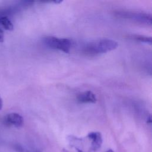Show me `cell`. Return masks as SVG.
I'll return each instance as SVG.
<instances>
[{"mask_svg":"<svg viewBox=\"0 0 152 152\" xmlns=\"http://www.w3.org/2000/svg\"><path fill=\"white\" fill-rule=\"evenodd\" d=\"M131 37H132V39H134L137 41L141 42L148 43L150 45L151 44V37L135 34V35H132Z\"/></svg>","mask_w":152,"mask_h":152,"instance_id":"obj_8","label":"cell"},{"mask_svg":"<svg viewBox=\"0 0 152 152\" xmlns=\"http://www.w3.org/2000/svg\"><path fill=\"white\" fill-rule=\"evenodd\" d=\"M0 23L5 29L12 31L14 29V26L10 19L7 17H2L0 18Z\"/></svg>","mask_w":152,"mask_h":152,"instance_id":"obj_7","label":"cell"},{"mask_svg":"<svg viewBox=\"0 0 152 152\" xmlns=\"http://www.w3.org/2000/svg\"><path fill=\"white\" fill-rule=\"evenodd\" d=\"M2 100L0 96V110L2 109Z\"/></svg>","mask_w":152,"mask_h":152,"instance_id":"obj_10","label":"cell"},{"mask_svg":"<svg viewBox=\"0 0 152 152\" xmlns=\"http://www.w3.org/2000/svg\"><path fill=\"white\" fill-rule=\"evenodd\" d=\"M4 123L8 126H14L15 127H21L24 123L22 116L17 113H11L7 114L4 118Z\"/></svg>","mask_w":152,"mask_h":152,"instance_id":"obj_4","label":"cell"},{"mask_svg":"<svg viewBox=\"0 0 152 152\" xmlns=\"http://www.w3.org/2000/svg\"><path fill=\"white\" fill-rule=\"evenodd\" d=\"M106 152H114V151L113 150H108Z\"/></svg>","mask_w":152,"mask_h":152,"instance_id":"obj_11","label":"cell"},{"mask_svg":"<svg viewBox=\"0 0 152 152\" xmlns=\"http://www.w3.org/2000/svg\"><path fill=\"white\" fill-rule=\"evenodd\" d=\"M92 141V148L93 151L97 150L102 145V137L101 134L99 132H91L87 135Z\"/></svg>","mask_w":152,"mask_h":152,"instance_id":"obj_6","label":"cell"},{"mask_svg":"<svg viewBox=\"0 0 152 152\" xmlns=\"http://www.w3.org/2000/svg\"><path fill=\"white\" fill-rule=\"evenodd\" d=\"M4 41V31L0 28V43H2Z\"/></svg>","mask_w":152,"mask_h":152,"instance_id":"obj_9","label":"cell"},{"mask_svg":"<svg viewBox=\"0 0 152 152\" xmlns=\"http://www.w3.org/2000/svg\"><path fill=\"white\" fill-rule=\"evenodd\" d=\"M116 14L122 18L134 20L142 23L151 25V14L142 12L135 11H118Z\"/></svg>","mask_w":152,"mask_h":152,"instance_id":"obj_3","label":"cell"},{"mask_svg":"<svg viewBox=\"0 0 152 152\" xmlns=\"http://www.w3.org/2000/svg\"><path fill=\"white\" fill-rule=\"evenodd\" d=\"M77 100L82 103H94L97 99L92 91L88 90L79 94L77 96Z\"/></svg>","mask_w":152,"mask_h":152,"instance_id":"obj_5","label":"cell"},{"mask_svg":"<svg viewBox=\"0 0 152 152\" xmlns=\"http://www.w3.org/2000/svg\"><path fill=\"white\" fill-rule=\"evenodd\" d=\"M43 42L48 47L68 53L72 46V42L69 39L58 38L55 36H47L43 38Z\"/></svg>","mask_w":152,"mask_h":152,"instance_id":"obj_2","label":"cell"},{"mask_svg":"<svg viewBox=\"0 0 152 152\" xmlns=\"http://www.w3.org/2000/svg\"><path fill=\"white\" fill-rule=\"evenodd\" d=\"M118 46V43L116 41L109 39H103L87 43L83 50L86 55L94 56L112 51L116 49Z\"/></svg>","mask_w":152,"mask_h":152,"instance_id":"obj_1","label":"cell"}]
</instances>
